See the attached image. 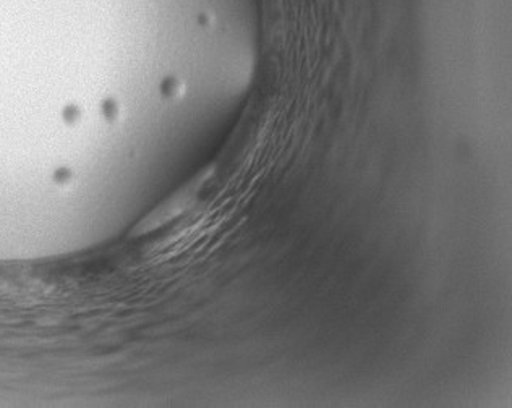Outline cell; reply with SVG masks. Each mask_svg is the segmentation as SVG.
I'll use <instances>...</instances> for the list:
<instances>
[{
  "mask_svg": "<svg viewBox=\"0 0 512 408\" xmlns=\"http://www.w3.org/2000/svg\"><path fill=\"white\" fill-rule=\"evenodd\" d=\"M213 174L214 166L203 167L197 175H193L192 179L177 188L171 196H167L163 203H159L141 221H138L137 226L132 229V237L138 238L153 234L156 230L163 229L167 224L177 221L179 217L188 213L197 204L198 198Z\"/></svg>",
  "mask_w": 512,
  "mask_h": 408,
  "instance_id": "1",
  "label": "cell"
}]
</instances>
